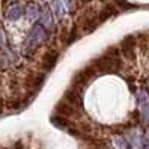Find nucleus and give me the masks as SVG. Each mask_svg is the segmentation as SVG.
Segmentation results:
<instances>
[{"label":"nucleus","mask_w":149,"mask_h":149,"mask_svg":"<svg viewBox=\"0 0 149 149\" xmlns=\"http://www.w3.org/2000/svg\"><path fill=\"white\" fill-rule=\"evenodd\" d=\"M92 65L95 66V69L98 72L102 74H116L120 66H122V60L119 57V48L118 47H111L109 48L102 56L96 57Z\"/></svg>","instance_id":"1"},{"label":"nucleus","mask_w":149,"mask_h":149,"mask_svg":"<svg viewBox=\"0 0 149 149\" xmlns=\"http://www.w3.org/2000/svg\"><path fill=\"white\" fill-rule=\"evenodd\" d=\"M47 36H48L47 29L41 24H35L30 30V33H29L27 42H26V45H24V54L26 56L32 54L33 51L36 50V47L41 45V44L47 39Z\"/></svg>","instance_id":"2"},{"label":"nucleus","mask_w":149,"mask_h":149,"mask_svg":"<svg viewBox=\"0 0 149 149\" xmlns=\"http://www.w3.org/2000/svg\"><path fill=\"white\" fill-rule=\"evenodd\" d=\"M96 74H98V71L95 69V66L92 63L84 66L81 71H78L74 75V87H77V89H83L87 83H91L96 77Z\"/></svg>","instance_id":"3"},{"label":"nucleus","mask_w":149,"mask_h":149,"mask_svg":"<svg viewBox=\"0 0 149 149\" xmlns=\"http://www.w3.org/2000/svg\"><path fill=\"white\" fill-rule=\"evenodd\" d=\"M63 101H66L68 104H71V106L75 107L77 110L81 109V106H83V101H81V89H77V87L71 86V87H69V89L65 92Z\"/></svg>","instance_id":"4"},{"label":"nucleus","mask_w":149,"mask_h":149,"mask_svg":"<svg viewBox=\"0 0 149 149\" xmlns=\"http://www.w3.org/2000/svg\"><path fill=\"white\" fill-rule=\"evenodd\" d=\"M57 59H59V53L56 50L47 51V53L44 54V57H42V66H44V69H45V71H51V69L54 68Z\"/></svg>","instance_id":"5"},{"label":"nucleus","mask_w":149,"mask_h":149,"mask_svg":"<svg viewBox=\"0 0 149 149\" xmlns=\"http://www.w3.org/2000/svg\"><path fill=\"white\" fill-rule=\"evenodd\" d=\"M122 53L125 54L127 59H133L136 53V41L134 36H127L122 41Z\"/></svg>","instance_id":"6"},{"label":"nucleus","mask_w":149,"mask_h":149,"mask_svg":"<svg viewBox=\"0 0 149 149\" xmlns=\"http://www.w3.org/2000/svg\"><path fill=\"white\" fill-rule=\"evenodd\" d=\"M56 115L57 116H62V118H68V116H72L77 115V109L72 107L71 104H68L66 101H60L57 106H56Z\"/></svg>","instance_id":"7"},{"label":"nucleus","mask_w":149,"mask_h":149,"mask_svg":"<svg viewBox=\"0 0 149 149\" xmlns=\"http://www.w3.org/2000/svg\"><path fill=\"white\" fill-rule=\"evenodd\" d=\"M44 80H45L44 74L35 72V74H30V75L27 77V80H26V84H27L29 89H32V91H38L39 87L44 84Z\"/></svg>","instance_id":"8"},{"label":"nucleus","mask_w":149,"mask_h":149,"mask_svg":"<svg viewBox=\"0 0 149 149\" xmlns=\"http://www.w3.org/2000/svg\"><path fill=\"white\" fill-rule=\"evenodd\" d=\"M23 14H24V8H23V5H21V3H14V5L9 8V9H8V12H6V18L9 20V21H15V20L21 18Z\"/></svg>","instance_id":"9"},{"label":"nucleus","mask_w":149,"mask_h":149,"mask_svg":"<svg viewBox=\"0 0 149 149\" xmlns=\"http://www.w3.org/2000/svg\"><path fill=\"white\" fill-rule=\"evenodd\" d=\"M51 11H53V14L57 17L59 20H62L63 17L66 15L68 8H66V5L62 2V0H53V2H51Z\"/></svg>","instance_id":"10"},{"label":"nucleus","mask_w":149,"mask_h":149,"mask_svg":"<svg viewBox=\"0 0 149 149\" xmlns=\"http://www.w3.org/2000/svg\"><path fill=\"white\" fill-rule=\"evenodd\" d=\"M26 14H27V18L30 21H36L38 18H41V6L36 5V3H29L27 8H26Z\"/></svg>","instance_id":"11"},{"label":"nucleus","mask_w":149,"mask_h":149,"mask_svg":"<svg viewBox=\"0 0 149 149\" xmlns=\"http://www.w3.org/2000/svg\"><path fill=\"white\" fill-rule=\"evenodd\" d=\"M116 14H118V11H116L115 5H107V6H104V9L100 12V15H98V21L102 23V21H106V20L111 18V17H115Z\"/></svg>","instance_id":"12"},{"label":"nucleus","mask_w":149,"mask_h":149,"mask_svg":"<svg viewBox=\"0 0 149 149\" xmlns=\"http://www.w3.org/2000/svg\"><path fill=\"white\" fill-rule=\"evenodd\" d=\"M12 60V53L6 47L0 48V68H8Z\"/></svg>","instance_id":"13"},{"label":"nucleus","mask_w":149,"mask_h":149,"mask_svg":"<svg viewBox=\"0 0 149 149\" xmlns=\"http://www.w3.org/2000/svg\"><path fill=\"white\" fill-rule=\"evenodd\" d=\"M41 26H44L45 29H53L54 26V21H53V14H51L48 9H45L41 15Z\"/></svg>","instance_id":"14"},{"label":"nucleus","mask_w":149,"mask_h":149,"mask_svg":"<svg viewBox=\"0 0 149 149\" xmlns=\"http://www.w3.org/2000/svg\"><path fill=\"white\" fill-rule=\"evenodd\" d=\"M51 122H53V124L57 127V128H63V130H68L69 133H71V124H69V122L66 120V118H62V116H53L51 118Z\"/></svg>","instance_id":"15"},{"label":"nucleus","mask_w":149,"mask_h":149,"mask_svg":"<svg viewBox=\"0 0 149 149\" xmlns=\"http://www.w3.org/2000/svg\"><path fill=\"white\" fill-rule=\"evenodd\" d=\"M6 107L8 109H11V110H18L23 107V104H21V100L20 98H14V100H9L6 102Z\"/></svg>","instance_id":"16"},{"label":"nucleus","mask_w":149,"mask_h":149,"mask_svg":"<svg viewBox=\"0 0 149 149\" xmlns=\"http://www.w3.org/2000/svg\"><path fill=\"white\" fill-rule=\"evenodd\" d=\"M115 145L119 148V149H128V145H127V142L122 137H116L115 139Z\"/></svg>","instance_id":"17"},{"label":"nucleus","mask_w":149,"mask_h":149,"mask_svg":"<svg viewBox=\"0 0 149 149\" xmlns=\"http://www.w3.org/2000/svg\"><path fill=\"white\" fill-rule=\"evenodd\" d=\"M5 47H6V35L2 27V23H0V48H5Z\"/></svg>","instance_id":"18"},{"label":"nucleus","mask_w":149,"mask_h":149,"mask_svg":"<svg viewBox=\"0 0 149 149\" xmlns=\"http://www.w3.org/2000/svg\"><path fill=\"white\" fill-rule=\"evenodd\" d=\"M62 2L66 5V8L69 11H72V8H74V0H62Z\"/></svg>","instance_id":"19"},{"label":"nucleus","mask_w":149,"mask_h":149,"mask_svg":"<svg viewBox=\"0 0 149 149\" xmlns=\"http://www.w3.org/2000/svg\"><path fill=\"white\" fill-rule=\"evenodd\" d=\"M118 3H119V6H120V8H124V9H128V8H131V6H130V3L124 2V0H118Z\"/></svg>","instance_id":"20"},{"label":"nucleus","mask_w":149,"mask_h":149,"mask_svg":"<svg viewBox=\"0 0 149 149\" xmlns=\"http://www.w3.org/2000/svg\"><path fill=\"white\" fill-rule=\"evenodd\" d=\"M3 107H5V101L0 100V115H2V111H3Z\"/></svg>","instance_id":"21"},{"label":"nucleus","mask_w":149,"mask_h":149,"mask_svg":"<svg viewBox=\"0 0 149 149\" xmlns=\"http://www.w3.org/2000/svg\"><path fill=\"white\" fill-rule=\"evenodd\" d=\"M15 149H24V148H23V143H21V142H17V145H15Z\"/></svg>","instance_id":"22"},{"label":"nucleus","mask_w":149,"mask_h":149,"mask_svg":"<svg viewBox=\"0 0 149 149\" xmlns=\"http://www.w3.org/2000/svg\"><path fill=\"white\" fill-rule=\"evenodd\" d=\"M145 111H146V113H145V116H146V119L149 120V106H148V107L145 109Z\"/></svg>","instance_id":"23"}]
</instances>
